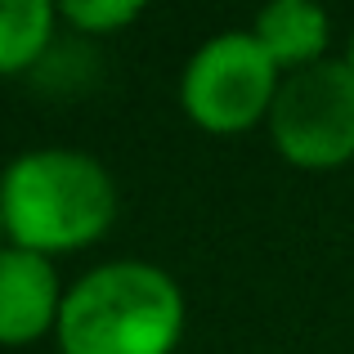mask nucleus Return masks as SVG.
<instances>
[{
	"label": "nucleus",
	"mask_w": 354,
	"mask_h": 354,
	"mask_svg": "<svg viewBox=\"0 0 354 354\" xmlns=\"http://www.w3.org/2000/svg\"><path fill=\"white\" fill-rule=\"evenodd\" d=\"M180 287L148 265H108L81 278L59 310L68 354H166L180 337Z\"/></svg>",
	"instance_id": "1"
},
{
	"label": "nucleus",
	"mask_w": 354,
	"mask_h": 354,
	"mask_svg": "<svg viewBox=\"0 0 354 354\" xmlns=\"http://www.w3.org/2000/svg\"><path fill=\"white\" fill-rule=\"evenodd\" d=\"M0 211L27 251H63L113 220V180L81 153H27L0 180Z\"/></svg>",
	"instance_id": "2"
},
{
	"label": "nucleus",
	"mask_w": 354,
	"mask_h": 354,
	"mask_svg": "<svg viewBox=\"0 0 354 354\" xmlns=\"http://www.w3.org/2000/svg\"><path fill=\"white\" fill-rule=\"evenodd\" d=\"M274 139L292 162L332 166L354 153V72L350 63H310L274 99Z\"/></svg>",
	"instance_id": "3"
},
{
	"label": "nucleus",
	"mask_w": 354,
	"mask_h": 354,
	"mask_svg": "<svg viewBox=\"0 0 354 354\" xmlns=\"http://www.w3.org/2000/svg\"><path fill=\"white\" fill-rule=\"evenodd\" d=\"M274 95V54L260 36L225 32L193 54L184 72V108L211 130H242Z\"/></svg>",
	"instance_id": "4"
},
{
	"label": "nucleus",
	"mask_w": 354,
	"mask_h": 354,
	"mask_svg": "<svg viewBox=\"0 0 354 354\" xmlns=\"http://www.w3.org/2000/svg\"><path fill=\"white\" fill-rule=\"evenodd\" d=\"M54 269L41 251H0V341H27L54 314Z\"/></svg>",
	"instance_id": "5"
},
{
	"label": "nucleus",
	"mask_w": 354,
	"mask_h": 354,
	"mask_svg": "<svg viewBox=\"0 0 354 354\" xmlns=\"http://www.w3.org/2000/svg\"><path fill=\"white\" fill-rule=\"evenodd\" d=\"M260 45L274 54V63H301L314 59L328 41V14L305 0H278L260 14Z\"/></svg>",
	"instance_id": "6"
},
{
	"label": "nucleus",
	"mask_w": 354,
	"mask_h": 354,
	"mask_svg": "<svg viewBox=\"0 0 354 354\" xmlns=\"http://www.w3.org/2000/svg\"><path fill=\"white\" fill-rule=\"evenodd\" d=\"M50 36L45 0H0V72H14L41 54Z\"/></svg>",
	"instance_id": "7"
},
{
	"label": "nucleus",
	"mask_w": 354,
	"mask_h": 354,
	"mask_svg": "<svg viewBox=\"0 0 354 354\" xmlns=\"http://www.w3.org/2000/svg\"><path fill=\"white\" fill-rule=\"evenodd\" d=\"M135 9L139 5H130V0H68L63 14L81 27H117L126 18H135Z\"/></svg>",
	"instance_id": "8"
},
{
	"label": "nucleus",
	"mask_w": 354,
	"mask_h": 354,
	"mask_svg": "<svg viewBox=\"0 0 354 354\" xmlns=\"http://www.w3.org/2000/svg\"><path fill=\"white\" fill-rule=\"evenodd\" d=\"M350 72H354V41H350Z\"/></svg>",
	"instance_id": "9"
},
{
	"label": "nucleus",
	"mask_w": 354,
	"mask_h": 354,
	"mask_svg": "<svg viewBox=\"0 0 354 354\" xmlns=\"http://www.w3.org/2000/svg\"><path fill=\"white\" fill-rule=\"evenodd\" d=\"M0 225H5V211H0Z\"/></svg>",
	"instance_id": "10"
}]
</instances>
